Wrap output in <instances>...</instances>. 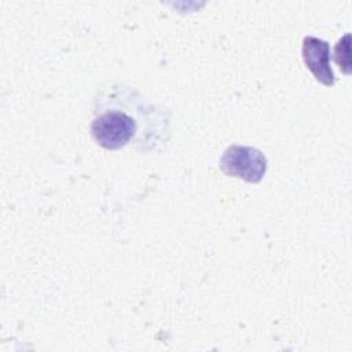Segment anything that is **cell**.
I'll list each match as a JSON object with an SVG mask.
<instances>
[{
    "mask_svg": "<svg viewBox=\"0 0 352 352\" xmlns=\"http://www.w3.org/2000/svg\"><path fill=\"white\" fill-rule=\"evenodd\" d=\"M91 135L107 150L160 153L169 142V114L135 88L110 82L95 94Z\"/></svg>",
    "mask_w": 352,
    "mask_h": 352,
    "instance_id": "1",
    "label": "cell"
},
{
    "mask_svg": "<svg viewBox=\"0 0 352 352\" xmlns=\"http://www.w3.org/2000/svg\"><path fill=\"white\" fill-rule=\"evenodd\" d=\"M219 166L227 176L258 183L267 172V158L254 147L231 144L220 157Z\"/></svg>",
    "mask_w": 352,
    "mask_h": 352,
    "instance_id": "2",
    "label": "cell"
},
{
    "mask_svg": "<svg viewBox=\"0 0 352 352\" xmlns=\"http://www.w3.org/2000/svg\"><path fill=\"white\" fill-rule=\"evenodd\" d=\"M302 60L316 81L326 87H333L336 76L330 65V44L315 36H305L301 47Z\"/></svg>",
    "mask_w": 352,
    "mask_h": 352,
    "instance_id": "3",
    "label": "cell"
},
{
    "mask_svg": "<svg viewBox=\"0 0 352 352\" xmlns=\"http://www.w3.org/2000/svg\"><path fill=\"white\" fill-rule=\"evenodd\" d=\"M334 59L338 63L340 69H342L345 73H349V67H351V58H349V41L345 44L344 51H341L340 45L336 44L334 48Z\"/></svg>",
    "mask_w": 352,
    "mask_h": 352,
    "instance_id": "4",
    "label": "cell"
}]
</instances>
